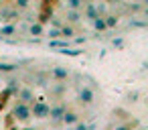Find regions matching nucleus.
<instances>
[{
    "mask_svg": "<svg viewBox=\"0 0 148 130\" xmlns=\"http://www.w3.org/2000/svg\"><path fill=\"white\" fill-rule=\"evenodd\" d=\"M0 41H2V39H0Z\"/></svg>",
    "mask_w": 148,
    "mask_h": 130,
    "instance_id": "2f4dec72",
    "label": "nucleus"
},
{
    "mask_svg": "<svg viewBox=\"0 0 148 130\" xmlns=\"http://www.w3.org/2000/svg\"><path fill=\"white\" fill-rule=\"evenodd\" d=\"M18 120H29L31 118V106H25V104H16L14 106V112H12Z\"/></svg>",
    "mask_w": 148,
    "mask_h": 130,
    "instance_id": "423d86ee",
    "label": "nucleus"
},
{
    "mask_svg": "<svg viewBox=\"0 0 148 130\" xmlns=\"http://www.w3.org/2000/svg\"><path fill=\"white\" fill-rule=\"evenodd\" d=\"M67 91V83H55L51 85V96H63Z\"/></svg>",
    "mask_w": 148,
    "mask_h": 130,
    "instance_id": "ddd939ff",
    "label": "nucleus"
},
{
    "mask_svg": "<svg viewBox=\"0 0 148 130\" xmlns=\"http://www.w3.org/2000/svg\"><path fill=\"white\" fill-rule=\"evenodd\" d=\"M29 33L35 35V37H41V35H45V29H43L41 23H33V25L29 27Z\"/></svg>",
    "mask_w": 148,
    "mask_h": 130,
    "instance_id": "f8f14e48",
    "label": "nucleus"
},
{
    "mask_svg": "<svg viewBox=\"0 0 148 130\" xmlns=\"http://www.w3.org/2000/svg\"><path fill=\"white\" fill-rule=\"evenodd\" d=\"M85 43V37H77V39H73V45H83Z\"/></svg>",
    "mask_w": 148,
    "mask_h": 130,
    "instance_id": "cd10ccee",
    "label": "nucleus"
},
{
    "mask_svg": "<svg viewBox=\"0 0 148 130\" xmlns=\"http://www.w3.org/2000/svg\"><path fill=\"white\" fill-rule=\"evenodd\" d=\"M27 8H29V2H27V0H18V2H14V10H16V12L27 10Z\"/></svg>",
    "mask_w": 148,
    "mask_h": 130,
    "instance_id": "4be33fe9",
    "label": "nucleus"
},
{
    "mask_svg": "<svg viewBox=\"0 0 148 130\" xmlns=\"http://www.w3.org/2000/svg\"><path fill=\"white\" fill-rule=\"evenodd\" d=\"M18 104H25V106H29V104H33L35 102V94H33V89L31 87H23V89H18Z\"/></svg>",
    "mask_w": 148,
    "mask_h": 130,
    "instance_id": "7ed1b4c3",
    "label": "nucleus"
},
{
    "mask_svg": "<svg viewBox=\"0 0 148 130\" xmlns=\"http://www.w3.org/2000/svg\"><path fill=\"white\" fill-rule=\"evenodd\" d=\"M49 110H51V106L49 104H45V102H33V106H31V116H35V118H47L49 116Z\"/></svg>",
    "mask_w": 148,
    "mask_h": 130,
    "instance_id": "f257e3e1",
    "label": "nucleus"
},
{
    "mask_svg": "<svg viewBox=\"0 0 148 130\" xmlns=\"http://www.w3.org/2000/svg\"><path fill=\"white\" fill-rule=\"evenodd\" d=\"M116 130H132V124H124V126H118Z\"/></svg>",
    "mask_w": 148,
    "mask_h": 130,
    "instance_id": "c85d7f7f",
    "label": "nucleus"
},
{
    "mask_svg": "<svg viewBox=\"0 0 148 130\" xmlns=\"http://www.w3.org/2000/svg\"><path fill=\"white\" fill-rule=\"evenodd\" d=\"M25 130H35V128H25Z\"/></svg>",
    "mask_w": 148,
    "mask_h": 130,
    "instance_id": "c756f323",
    "label": "nucleus"
},
{
    "mask_svg": "<svg viewBox=\"0 0 148 130\" xmlns=\"http://www.w3.org/2000/svg\"><path fill=\"white\" fill-rule=\"evenodd\" d=\"M146 25H148V21H144V19H132L128 23V27H132V29H144Z\"/></svg>",
    "mask_w": 148,
    "mask_h": 130,
    "instance_id": "6ab92c4d",
    "label": "nucleus"
},
{
    "mask_svg": "<svg viewBox=\"0 0 148 130\" xmlns=\"http://www.w3.org/2000/svg\"><path fill=\"white\" fill-rule=\"evenodd\" d=\"M93 23V29L97 31V33H103V31H108L106 29V23H103V17H97L95 21H91Z\"/></svg>",
    "mask_w": 148,
    "mask_h": 130,
    "instance_id": "a211bd4d",
    "label": "nucleus"
},
{
    "mask_svg": "<svg viewBox=\"0 0 148 130\" xmlns=\"http://www.w3.org/2000/svg\"><path fill=\"white\" fill-rule=\"evenodd\" d=\"M37 85L45 87L47 85V73H37Z\"/></svg>",
    "mask_w": 148,
    "mask_h": 130,
    "instance_id": "5701e85b",
    "label": "nucleus"
},
{
    "mask_svg": "<svg viewBox=\"0 0 148 130\" xmlns=\"http://www.w3.org/2000/svg\"><path fill=\"white\" fill-rule=\"evenodd\" d=\"M59 53H63V55H67V57H79L83 51H81V49H77V47H69V49H61Z\"/></svg>",
    "mask_w": 148,
    "mask_h": 130,
    "instance_id": "dca6fc26",
    "label": "nucleus"
},
{
    "mask_svg": "<svg viewBox=\"0 0 148 130\" xmlns=\"http://www.w3.org/2000/svg\"><path fill=\"white\" fill-rule=\"evenodd\" d=\"M126 8H128V10H132V12H136V10H142V8H144V4H140V2H136V4H128Z\"/></svg>",
    "mask_w": 148,
    "mask_h": 130,
    "instance_id": "393cba45",
    "label": "nucleus"
},
{
    "mask_svg": "<svg viewBox=\"0 0 148 130\" xmlns=\"http://www.w3.org/2000/svg\"><path fill=\"white\" fill-rule=\"evenodd\" d=\"M95 10H97V17H103V14L108 12V4H106V2H97V4H95Z\"/></svg>",
    "mask_w": 148,
    "mask_h": 130,
    "instance_id": "412c9836",
    "label": "nucleus"
},
{
    "mask_svg": "<svg viewBox=\"0 0 148 130\" xmlns=\"http://www.w3.org/2000/svg\"><path fill=\"white\" fill-rule=\"evenodd\" d=\"M67 130H71V128H67Z\"/></svg>",
    "mask_w": 148,
    "mask_h": 130,
    "instance_id": "7c9ffc66",
    "label": "nucleus"
},
{
    "mask_svg": "<svg viewBox=\"0 0 148 130\" xmlns=\"http://www.w3.org/2000/svg\"><path fill=\"white\" fill-rule=\"evenodd\" d=\"M65 19H67L69 23H77V21H81V12H79V10H67Z\"/></svg>",
    "mask_w": 148,
    "mask_h": 130,
    "instance_id": "f3484780",
    "label": "nucleus"
},
{
    "mask_svg": "<svg viewBox=\"0 0 148 130\" xmlns=\"http://www.w3.org/2000/svg\"><path fill=\"white\" fill-rule=\"evenodd\" d=\"M83 10H85V17L95 21L97 19V10H95V2H83Z\"/></svg>",
    "mask_w": 148,
    "mask_h": 130,
    "instance_id": "0eeeda50",
    "label": "nucleus"
},
{
    "mask_svg": "<svg viewBox=\"0 0 148 130\" xmlns=\"http://www.w3.org/2000/svg\"><path fill=\"white\" fill-rule=\"evenodd\" d=\"M112 45H114V47H124V39H122V37H118V39H112Z\"/></svg>",
    "mask_w": 148,
    "mask_h": 130,
    "instance_id": "a878e982",
    "label": "nucleus"
},
{
    "mask_svg": "<svg viewBox=\"0 0 148 130\" xmlns=\"http://www.w3.org/2000/svg\"><path fill=\"white\" fill-rule=\"evenodd\" d=\"M49 75H51L55 81H59V83H61V81H65V79L71 75V71H69L67 67H53V69L49 71Z\"/></svg>",
    "mask_w": 148,
    "mask_h": 130,
    "instance_id": "f03ea898",
    "label": "nucleus"
},
{
    "mask_svg": "<svg viewBox=\"0 0 148 130\" xmlns=\"http://www.w3.org/2000/svg\"><path fill=\"white\" fill-rule=\"evenodd\" d=\"M103 23H106V29H116L120 25V19L116 14H108V17H103Z\"/></svg>",
    "mask_w": 148,
    "mask_h": 130,
    "instance_id": "9d476101",
    "label": "nucleus"
},
{
    "mask_svg": "<svg viewBox=\"0 0 148 130\" xmlns=\"http://www.w3.org/2000/svg\"><path fill=\"white\" fill-rule=\"evenodd\" d=\"M8 94H18V81L16 79L8 81Z\"/></svg>",
    "mask_w": 148,
    "mask_h": 130,
    "instance_id": "b1692460",
    "label": "nucleus"
},
{
    "mask_svg": "<svg viewBox=\"0 0 148 130\" xmlns=\"http://www.w3.org/2000/svg\"><path fill=\"white\" fill-rule=\"evenodd\" d=\"M73 130H87V124H83V122H77Z\"/></svg>",
    "mask_w": 148,
    "mask_h": 130,
    "instance_id": "bb28decb",
    "label": "nucleus"
},
{
    "mask_svg": "<svg viewBox=\"0 0 148 130\" xmlns=\"http://www.w3.org/2000/svg\"><path fill=\"white\" fill-rule=\"evenodd\" d=\"M65 112H67V106H65V104H59V106H53V108L49 110V116L53 118V122H55V124H59Z\"/></svg>",
    "mask_w": 148,
    "mask_h": 130,
    "instance_id": "39448f33",
    "label": "nucleus"
},
{
    "mask_svg": "<svg viewBox=\"0 0 148 130\" xmlns=\"http://www.w3.org/2000/svg\"><path fill=\"white\" fill-rule=\"evenodd\" d=\"M79 8H83L81 0H69L67 2V10H79Z\"/></svg>",
    "mask_w": 148,
    "mask_h": 130,
    "instance_id": "aec40b11",
    "label": "nucleus"
},
{
    "mask_svg": "<svg viewBox=\"0 0 148 130\" xmlns=\"http://www.w3.org/2000/svg\"><path fill=\"white\" fill-rule=\"evenodd\" d=\"M77 100H79L81 104H91V102L95 100V94H93L91 87H81L79 94H77Z\"/></svg>",
    "mask_w": 148,
    "mask_h": 130,
    "instance_id": "20e7f679",
    "label": "nucleus"
},
{
    "mask_svg": "<svg viewBox=\"0 0 148 130\" xmlns=\"http://www.w3.org/2000/svg\"><path fill=\"white\" fill-rule=\"evenodd\" d=\"M59 35H61V39H63V41H65V39L69 41V37H73V35H75V29H73L71 25H63V27L59 29Z\"/></svg>",
    "mask_w": 148,
    "mask_h": 130,
    "instance_id": "1a4fd4ad",
    "label": "nucleus"
},
{
    "mask_svg": "<svg viewBox=\"0 0 148 130\" xmlns=\"http://www.w3.org/2000/svg\"><path fill=\"white\" fill-rule=\"evenodd\" d=\"M61 122L67 124V126H73V124L79 122V114H75V112H65L63 118H61Z\"/></svg>",
    "mask_w": 148,
    "mask_h": 130,
    "instance_id": "6e6552de",
    "label": "nucleus"
},
{
    "mask_svg": "<svg viewBox=\"0 0 148 130\" xmlns=\"http://www.w3.org/2000/svg\"><path fill=\"white\" fill-rule=\"evenodd\" d=\"M16 33V25H2V27H0V39H2V37H8V35H14Z\"/></svg>",
    "mask_w": 148,
    "mask_h": 130,
    "instance_id": "9b49d317",
    "label": "nucleus"
},
{
    "mask_svg": "<svg viewBox=\"0 0 148 130\" xmlns=\"http://www.w3.org/2000/svg\"><path fill=\"white\" fill-rule=\"evenodd\" d=\"M16 67H18V63H4V61H0V73H12Z\"/></svg>",
    "mask_w": 148,
    "mask_h": 130,
    "instance_id": "4468645a",
    "label": "nucleus"
},
{
    "mask_svg": "<svg viewBox=\"0 0 148 130\" xmlns=\"http://www.w3.org/2000/svg\"><path fill=\"white\" fill-rule=\"evenodd\" d=\"M69 41H63V39H59V41H49V47H53V49H69Z\"/></svg>",
    "mask_w": 148,
    "mask_h": 130,
    "instance_id": "2eb2a0df",
    "label": "nucleus"
}]
</instances>
